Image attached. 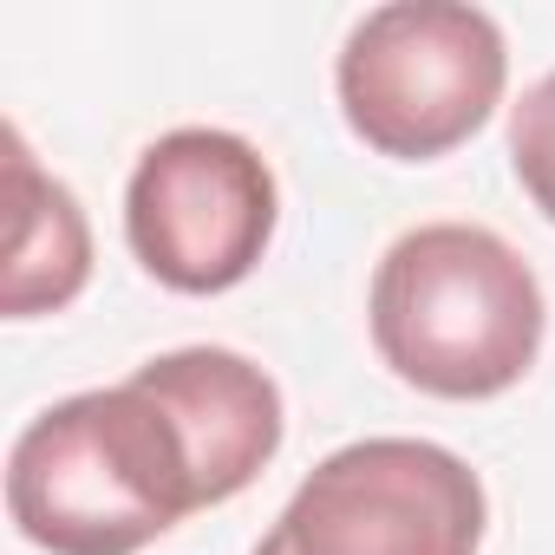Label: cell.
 I'll return each mask as SVG.
<instances>
[{
    "label": "cell",
    "mask_w": 555,
    "mask_h": 555,
    "mask_svg": "<svg viewBox=\"0 0 555 555\" xmlns=\"http://www.w3.org/2000/svg\"><path fill=\"white\" fill-rule=\"evenodd\" d=\"M503 27L464 0H392L373 8L334 66L353 138L399 164H431L477 138L503 99Z\"/></svg>",
    "instance_id": "obj_3"
},
{
    "label": "cell",
    "mask_w": 555,
    "mask_h": 555,
    "mask_svg": "<svg viewBox=\"0 0 555 555\" xmlns=\"http://www.w3.org/2000/svg\"><path fill=\"white\" fill-rule=\"evenodd\" d=\"M282 190L268 157L216 125L164 131L125 183V235L144 274L177 295H222L248 282L274 242Z\"/></svg>",
    "instance_id": "obj_5"
},
{
    "label": "cell",
    "mask_w": 555,
    "mask_h": 555,
    "mask_svg": "<svg viewBox=\"0 0 555 555\" xmlns=\"http://www.w3.org/2000/svg\"><path fill=\"white\" fill-rule=\"evenodd\" d=\"M373 347L431 399H496L542 353L535 268L477 222H418L373 268Z\"/></svg>",
    "instance_id": "obj_2"
},
{
    "label": "cell",
    "mask_w": 555,
    "mask_h": 555,
    "mask_svg": "<svg viewBox=\"0 0 555 555\" xmlns=\"http://www.w3.org/2000/svg\"><path fill=\"white\" fill-rule=\"evenodd\" d=\"M190 509V438L138 379L47 405L8 451V516L47 555H138Z\"/></svg>",
    "instance_id": "obj_1"
},
{
    "label": "cell",
    "mask_w": 555,
    "mask_h": 555,
    "mask_svg": "<svg viewBox=\"0 0 555 555\" xmlns=\"http://www.w3.org/2000/svg\"><path fill=\"white\" fill-rule=\"evenodd\" d=\"M509 164H516V183L529 190V203L555 222V73L535 79L522 92V105L509 112Z\"/></svg>",
    "instance_id": "obj_8"
},
{
    "label": "cell",
    "mask_w": 555,
    "mask_h": 555,
    "mask_svg": "<svg viewBox=\"0 0 555 555\" xmlns=\"http://www.w3.org/2000/svg\"><path fill=\"white\" fill-rule=\"evenodd\" d=\"M483 477L431 438H360L321 457L255 555H477Z\"/></svg>",
    "instance_id": "obj_4"
},
{
    "label": "cell",
    "mask_w": 555,
    "mask_h": 555,
    "mask_svg": "<svg viewBox=\"0 0 555 555\" xmlns=\"http://www.w3.org/2000/svg\"><path fill=\"white\" fill-rule=\"evenodd\" d=\"M8 282H0L8 321L73 308L92 282V229L79 196L34 164L21 125H8Z\"/></svg>",
    "instance_id": "obj_7"
},
{
    "label": "cell",
    "mask_w": 555,
    "mask_h": 555,
    "mask_svg": "<svg viewBox=\"0 0 555 555\" xmlns=\"http://www.w3.org/2000/svg\"><path fill=\"white\" fill-rule=\"evenodd\" d=\"M131 379L157 392L183 425L203 477V509L248 490L268 470V457L282 451V386L229 347H177L144 360Z\"/></svg>",
    "instance_id": "obj_6"
}]
</instances>
